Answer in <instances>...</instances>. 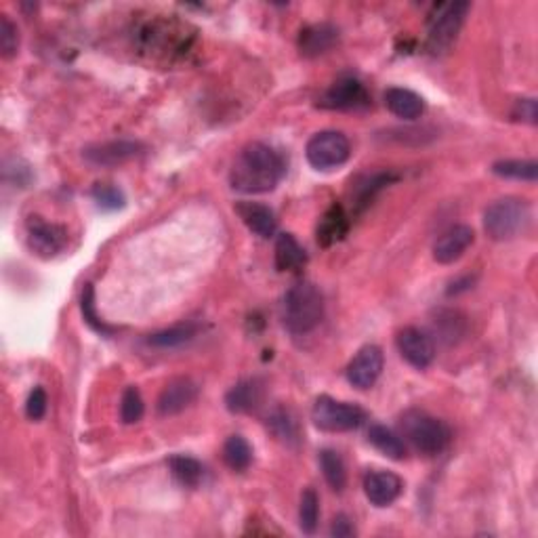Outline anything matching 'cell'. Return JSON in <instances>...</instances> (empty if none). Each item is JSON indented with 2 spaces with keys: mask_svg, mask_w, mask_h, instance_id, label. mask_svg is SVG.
Listing matches in <instances>:
<instances>
[{
  "mask_svg": "<svg viewBox=\"0 0 538 538\" xmlns=\"http://www.w3.org/2000/svg\"><path fill=\"white\" fill-rule=\"evenodd\" d=\"M135 48L156 64H173L190 51L195 30L173 16H152L135 27Z\"/></svg>",
  "mask_w": 538,
  "mask_h": 538,
  "instance_id": "6da1fadb",
  "label": "cell"
},
{
  "mask_svg": "<svg viewBox=\"0 0 538 538\" xmlns=\"http://www.w3.org/2000/svg\"><path fill=\"white\" fill-rule=\"evenodd\" d=\"M286 173V163L280 152L269 148L268 143L253 142L237 153L229 184L240 194H265L276 190Z\"/></svg>",
  "mask_w": 538,
  "mask_h": 538,
  "instance_id": "7a4b0ae2",
  "label": "cell"
},
{
  "mask_svg": "<svg viewBox=\"0 0 538 538\" xmlns=\"http://www.w3.org/2000/svg\"><path fill=\"white\" fill-rule=\"evenodd\" d=\"M324 318V299L311 282H297L282 299V320L292 334L311 332Z\"/></svg>",
  "mask_w": 538,
  "mask_h": 538,
  "instance_id": "3957f363",
  "label": "cell"
},
{
  "mask_svg": "<svg viewBox=\"0 0 538 538\" xmlns=\"http://www.w3.org/2000/svg\"><path fill=\"white\" fill-rule=\"evenodd\" d=\"M400 429L402 436L412 444V448L425 457L442 454L450 444L448 425L423 410H408L400 418Z\"/></svg>",
  "mask_w": 538,
  "mask_h": 538,
  "instance_id": "277c9868",
  "label": "cell"
},
{
  "mask_svg": "<svg viewBox=\"0 0 538 538\" xmlns=\"http://www.w3.org/2000/svg\"><path fill=\"white\" fill-rule=\"evenodd\" d=\"M533 221V208L522 198H501L492 202L484 213L486 234L496 242L513 240L523 234Z\"/></svg>",
  "mask_w": 538,
  "mask_h": 538,
  "instance_id": "5b68a950",
  "label": "cell"
},
{
  "mask_svg": "<svg viewBox=\"0 0 538 538\" xmlns=\"http://www.w3.org/2000/svg\"><path fill=\"white\" fill-rule=\"evenodd\" d=\"M307 163L318 171H332L343 166L352 156V143L339 131H320L307 142Z\"/></svg>",
  "mask_w": 538,
  "mask_h": 538,
  "instance_id": "8992f818",
  "label": "cell"
},
{
  "mask_svg": "<svg viewBox=\"0 0 538 538\" xmlns=\"http://www.w3.org/2000/svg\"><path fill=\"white\" fill-rule=\"evenodd\" d=\"M311 418L318 429L328 433H343L358 429L364 423V410L355 406V404L320 396L311 408Z\"/></svg>",
  "mask_w": 538,
  "mask_h": 538,
  "instance_id": "52a82bcc",
  "label": "cell"
},
{
  "mask_svg": "<svg viewBox=\"0 0 538 538\" xmlns=\"http://www.w3.org/2000/svg\"><path fill=\"white\" fill-rule=\"evenodd\" d=\"M467 11H469L467 3H448L436 6V13L429 16L427 45L431 53H442L454 43Z\"/></svg>",
  "mask_w": 538,
  "mask_h": 538,
  "instance_id": "ba28073f",
  "label": "cell"
},
{
  "mask_svg": "<svg viewBox=\"0 0 538 538\" xmlns=\"http://www.w3.org/2000/svg\"><path fill=\"white\" fill-rule=\"evenodd\" d=\"M26 232L30 248L45 258L59 255L68 247L66 227L58 226V223H48L38 215H32L26 221Z\"/></svg>",
  "mask_w": 538,
  "mask_h": 538,
  "instance_id": "9c48e42d",
  "label": "cell"
},
{
  "mask_svg": "<svg viewBox=\"0 0 538 538\" xmlns=\"http://www.w3.org/2000/svg\"><path fill=\"white\" fill-rule=\"evenodd\" d=\"M370 103L364 85L353 76H343L334 85L326 89V93L320 100V106L328 110H360Z\"/></svg>",
  "mask_w": 538,
  "mask_h": 538,
  "instance_id": "30bf717a",
  "label": "cell"
},
{
  "mask_svg": "<svg viewBox=\"0 0 538 538\" xmlns=\"http://www.w3.org/2000/svg\"><path fill=\"white\" fill-rule=\"evenodd\" d=\"M396 343L397 349H400L402 358L418 370L427 368L433 358H436V343H433V339L427 332L421 331V328H404V331L397 332Z\"/></svg>",
  "mask_w": 538,
  "mask_h": 538,
  "instance_id": "8fae6325",
  "label": "cell"
},
{
  "mask_svg": "<svg viewBox=\"0 0 538 538\" xmlns=\"http://www.w3.org/2000/svg\"><path fill=\"white\" fill-rule=\"evenodd\" d=\"M383 364H385V358H383L381 347L376 345L362 347L360 352L353 355V360L349 362L347 381L358 389H370L376 381H379V376L383 373Z\"/></svg>",
  "mask_w": 538,
  "mask_h": 538,
  "instance_id": "7c38bea8",
  "label": "cell"
},
{
  "mask_svg": "<svg viewBox=\"0 0 538 538\" xmlns=\"http://www.w3.org/2000/svg\"><path fill=\"white\" fill-rule=\"evenodd\" d=\"M145 148L139 142H129V139H118V142L95 143L82 152L87 163L93 166H121L129 160L142 156Z\"/></svg>",
  "mask_w": 538,
  "mask_h": 538,
  "instance_id": "4fadbf2b",
  "label": "cell"
},
{
  "mask_svg": "<svg viewBox=\"0 0 538 538\" xmlns=\"http://www.w3.org/2000/svg\"><path fill=\"white\" fill-rule=\"evenodd\" d=\"M200 387L198 383L192 381L190 376H179V379L169 381L163 391L158 396V415L160 417H173L184 412L185 408H190L192 404L198 400Z\"/></svg>",
  "mask_w": 538,
  "mask_h": 538,
  "instance_id": "5bb4252c",
  "label": "cell"
},
{
  "mask_svg": "<svg viewBox=\"0 0 538 538\" xmlns=\"http://www.w3.org/2000/svg\"><path fill=\"white\" fill-rule=\"evenodd\" d=\"M402 491H404V484L400 475L383 471V469L368 471L364 475V494L374 507H389L391 502L400 499Z\"/></svg>",
  "mask_w": 538,
  "mask_h": 538,
  "instance_id": "9a60e30c",
  "label": "cell"
},
{
  "mask_svg": "<svg viewBox=\"0 0 538 538\" xmlns=\"http://www.w3.org/2000/svg\"><path fill=\"white\" fill-rule=\"evenodd\" d=\"M475 234L469 226H454L438 237L433 244V258L442 265H450L459 261L465 255V250L471 247Z\"/></svg>",
  "mask_w": 538,
  "mask_h": 538,
  "instance_id": "2e32d148",
  "label": "cell"
},
{
  "mask_svg": "<svg viewBox=\"0 0 538 538\" xmlns=\"http://www.w3.org/2000/svg\"><path fill=\"white\" fill-rule=\"evenodd\" d=\"M339 43V27L332 24L307 26L299 34V51L303 58H320Z\"/></svg>",
  "mask_w": 538,
  "mask_h": 538,
  "instance_id": "e0dca14e",
  "label": "cell"
},
{
  "mask_svg": "<svg viewBox=\"0 0 538 538\" xmlns=\"http://www.w3.org/2000/svg\"><path fill=\"white\" fill-rule=\"evenodd\" d=\"M263 383L258 379H244L227 391L226 396V406L234 415H248V412L257 410L263 402Z\"/></svg>",
  "mask_w": 538,
  "mask_h": 538,
  "instance_id": "ac0fdd59",
  "label": "cell"
},
{
  "mask_svg": "<svg viewBox=\"0 0 538 538\" xmlns=\"http://www.w3.org/2000/svg\"><path fill=\"white\" fill-rule=\"evenodd\" d=\"M236 213L255 236L271 237L276 234L278 221L269 206L258 205V202H237Z\"/></svg>",
  "mask_w": 538,
  "mask_h": 538,
  "instance_id": "d6986e66",
  "label": "cell"
},
{
  "mask_svg": "<svg viewBox=\"0 0 538 538\" xmlns=\"http://www.w3.org/2000/svg\"><path fill=\"white\" fill-rule=\"evenodd\" d=\"M347 232H349V215L341 205H332L318 223V229H316L318 244L324 248L332 247V244L343 240Z\"/></svg>",
  "mask_w": 538,
  "mask_h": 538,
  "instance_id": "ffe728a7",
  "label": "cell"
},
{
  "mask_svg": "<svg viewBox=\"0 0 538 538\" xmlns=\"http://www.w3.org/2000/svg\"><path fill=\"white\" fill-rule=\"evenodd\" d=\"M385 103L389 111L402 121H417L423 116L425 101L421 95H417L415 90L394 87L385 93Z\"/></svg>",
  "mask_w": 538,
  "mask_h": 538,
  "instance_id": "44dd1931",
  "label": "cell"
},
{
  "mask_svg": "<svg viewBox=\"0 0 538 538\" xmlns=\"http://www.w3.org/2000/svg\"><path fill=\"white\" fill-rule=\"evenodd\" d=\"M397 179L396 173H374L364 174L355 181L352 187V200H353V213H362L364 208L374 200V195L379 194L383 187L394 184Z\"/></svg>",
  "mask_w": 538,
  "mask_h": 538,
  "instance_id": "7402d4cb",
  "label": "cell"
},
{
  "mask_svg": "<svg viewBox=\"0 0 538 538\" xmlns=\"http://www.w3.org/2000/svg\"><path fill=\"white\" fill-rule=\"evenodd\" d=\"M307 263L301 244L292 234H278L276 237V268L280 271H299Z\"/></svg>",
  "mask_w": 538,
  "mask_h": 538,
  "instance_id": "603a6c76",
  "label": "cell"
},
{
  "mask_svg": "<svg viewBox=\"0 0 538 538\" xmlns=\"http://www.w3.org/2000/svg\"><path fill=\"white\" fill-rule=\"evenodd\" d=\"M368 439L370 444H373L381 454H385L387 459L402 460L406 457V444H404V439L397 436L396 431L385 427V425H373V427L368 429Z\"/></svg>",
  "mask_w": 538,
  "mask_h": 538,
  "instance_id": "cb8c5ba5",
  "label": "cell"
},
{
  "mask_svg": "<svg viewBox=\"0 0 538 538\" xmlns=\"http://www.w3.org/2000/svg\"><path fill=\"white\" fill-rule=\"evenodd\" d=\"M169 469L173 478L185 488L200 486V481L205 480V467H202L200 460L187 457V454H173L169 459Z\"/></svg>",
  "mask_w": 538,
  "mask_h": 538,
  "instance_id": "d4e9b609",
  "label": "cell"
},
{
  "mask_svg": "<svg viewBox=\"0 0 538 538\" xmlns=\"http://www.w3.org/2000/svg\"><path fill=\"white\" fill-rule=\"evenodd\" d=\"M195 334H198V326L192 322H184V324L166 328V331L150 334L148 345L156 349H174V347L190 343Z\"/></svg>",
  "mask_w": 538,
  "mask_h": 538,
  "instance_id": "484cf974",
  "label": "cell"
},
{
  "mask_svg": "<svg viewBox=\"0 0 538 538\" xmlns=\"http://www.w3.org/2000/svg\"><path fill=\"white\" fill-rule=\"evenodd\" d=\"M223 460L232 471H247L253 463V448L242 436H229L227 442L223 444Z\"/></svg>",
  "mask_w": 538,
  "mask_h": 538,
  "instance_id": "4316f807",
  "label": "cell"
},
{
  "mask_svg": "<svg viewBox=\"0 0 538 538\" xmlns=\"http://www.w3.org/2000/svg\"><path fill=\"white\" fill-rule=\"evenodd\" d=\"M320 467H322L326 484L331 486L334 492H343L347 486V469L341 454L331 448L322 450L320 452Z\"/></svg>",
  "mask_w": 538,
  "mask_h": 538,
  "instance_id": "83f0119b",
  "label": "cell"
},
{
  "mask_svg": "<svg viewBox=\"0 0 538 538\" xmlns=\"http://www.w3.org/2000/svg\"><path fill=\"white\" fill-rule=\"evenodd\" d=\"M492 173L502 179L528 181L534 184L538 179V164L534 160H499L492 164Z\"/></svg>",
  "mask_w": 538,
  "mask_h": 538,
  "instance_id": "f1b7e54d",
  "label": "cell"
},
{
  "mask_svg": "<svg viewBox=\"0 0 538 538\" xmlns=\"http://www.w3.org/2000/svg\"><path fill=\"white\" fill-rule=\"evenodd\" d=\"M268 427L286 446H295V444H299V439H301L299 438L297 418L284 408H276L274 412H271L269 418H268Z\"/></svg>",
  "mask_w": 538,
  "mask_h": 538,
  "instance_id": "f546056e",
  "label": "cell"
},
{
  "mask_svg": "<svg viewBox=\"0 0 538 538\" xmlns=\"http://www.w3.org/2000/svg\"><path fill=\"white\" fill-rule=\"evenodd\" d=\"M320 520V499L313 488H307L301 494V505H299V526L305 534H313L318 530Z\"/></svg>",
  "mask_w": 538,
  "mask_h": 538,
  "instance_id": "4dcf8cb0",
  "label": "cell"
},
{
  "mask_svg": "<svg viewBox=\"0 0 538 538\" xmlns=\"http://www.w3.org/2000/svg\"><path fill=\"white\" fill-rule=\"evenodd\" d=\"M90 195L103 211H121L127 205V195L114 184H95Z\"/></svg>",
  "mask_w": 538,
  "mask_h": 538,
  "instance_id": "1f68e13d",
  "label": "cell"
},
{
  "mask_svg": "<svg viewBox=\"0 0 538 538\" xmlns=\"http://www.w3.org/2000/svg\"><path fill=\"white\" fill-rule=\"evenodd\" d=\"M80 310H82V318H85V322L93 328L95 332L103 334V337H110L111 332H116V328L108 326L103 320L97 316V310H95V289L93 284H87L85 290H82V297H80Z\"/></svg>",
  "mask_w": 538,
  "mask_h": 538,
  "instance_id": "d6a6232c",
  "label": "cell"
},
{
  "mask_svg": "<svg viewBox=\"0 0 538 538\" xmlns=\"http://www.w3.org/2000/svg\"><path fill=\"white\" fill-rule=\"evenodd\" d=\"M143 412H145V406H143V397H142V394H139V389L132 387V385L124 389L122 400H121L122 423L132 425V423L142 421Z\"/></svg>",
  "mask_w": 538,
  "mask_h": 538,
  "instance_id": "836d02e7",
  "label": "cell"
},
{
  "mask_svg": "<svg viewBox=\"0 0 538 538\" xmlns=\"http://www.w3.org/2000/svg\"><path fill=\"white\" fill-rule=\"evenodd\" d=\"M436 331H439L444 341H454V337H460L465 332V322L463 316L459 311H450V310H442L438 313L436 320Z\"/></svg>",
  "mask_w": 538,
  "mask_h": 538,
  "instance_id": "e575fe53",
  "label": "cell"
},
{
  "mask_svg": "<svg viewBox=\"0 0 538 538\" xmlns=\"http://www.w3.org/2000/svg\"><path fill=\"white\" fill-rule=\"evenodd\" d=\"M19 47V32L17 26L11 22L9 17H0V51H3V58H13L17 53Z\"/></svg>",
  "mask_w": 538,
  "mask_h": 538,
  "instance_id": "d590c367",
  "label": "cell"
},
{
  "mask_svg": "<svg viewBox=\"0 0 538 538\" xmlns=\"http://www.w3.org/2000/svg\"><path fill=\"white\" fill-rule=\"evenodd\" d=\"M47 412V394L43 387H34L26 400V415L30 421H40Z\"/></svg>",
  "mask_w": 538,
  "mask_h": 538,
  "instance_id": "8d00e7d4",
  "label": "cell"
},
{
  "mask_svg": "<svg viewBox=\"0 0 538 538\" xmlns=\"http://www.w3.org/2000/svg\"><path fill=\"white\" fill-rule=\"evenodd\" d=\"M515 121L526 122V124H536L538 110H536V100L534 97H523V100L515 101V108L512 111Z\"/></svg>",
  "mask_w": 538,
  "mask_h": 538,
  "instance_id": "74e56055",
  "label": "cell"
},
{
  "mask_svg": "<svg viewBox=\"0 0 538 538\" xmlns=\"http://www.w3.org/2000/svg\"><path fill=\"white\" fill-rule=\"evenodd\" d=\"M331 536L334 538H349V536H355V528L352 520H349L347 515H337L332 520V526H331Z\"/></svg>",
  "mask_w": 538,
  "mask_h": 538,
  "instance_id": "f35d334b",
  "label": "cell"
}]
</instances>
